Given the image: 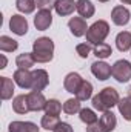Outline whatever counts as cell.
Returning a JSON list of instances; mask_svg holds the SVG:
<instances>
[{
  "mask_svg": "<svg viewBox=\"0 0 131 132\" xmlns=\"http://www.w3.org/2000/svg\"><path fill=\"white\" fill-rule=\"evenodd\" d=\"M53 132H74V129L71 128V125H69V123L60 121V123H59V126H57Z\"/></svg>",
  "mask_w": 131,
  "mask_h": 132,
  "instance_id": "obj_33",
  "label": "cell"
},
{
  "mask_svg": "<svg viewBox=\"0 0 131 132\" xmlns=\"http://www.w3.org/2000/svg\"><path fill=\"white\" fill-rule=\"evenodd\" d=\"M76 11L79 12L80 17L90 19V17L94 15L96 8H94V5H93L90 0H77V2H76Z\"/></svg>",
  "mask_w": 131,
  "mask_h": 132,
  "instance_id": "obj_14",
  "label": "cell"
},
{
  "mask_svg": "<svg viewBox=\"0 0 131 132\" xmlns=\"http://www.w3.org/2000/svg\"><path fill=\"white\" fill-rule=\"evenodd\" d=\"M80 100L79 98H68L63 103V112L68 115H74L77 112H80Z\"/></svg>",
  "mask_w": 131,
  "mask_h": 132,
  "instance_id": "obj_28",
  "label": "cell"
},
{
  "mask_svg": "<svg viewBox=\"0 0 131 132\" xmlns=\"http://www.w3.org/2000/svg\"><path fill=\"white\" fill-rule=\"evenodd\" d=\"M119 92L108 86V88H103L97 95L93 97V108L99 111V112H105V111H110L111 108H114L117 103H119Z\"/></svg>",
  "mask_w": 131,
  "mask_h": 132,
  "instance_id": "obj_1",
  "label": "cell"
},
{
  "mask_svg": "<svg viewBox=\"0 0 131 132\" xmlns=\"http://www.w3.org/2000/svg\"><path fill=\"white\" fill-rule=\"evenodd\" d=\"M130 19H131V12L122 5H117L113 8L111 11V20L114 25L117 26H125L130 23Z\"/></svg>",
  "mask_w": 131,
  "mask_h": 132,
  "instance_id": "obj_5",
  "label": "cell"
},
{
  "mask_svg": "<svg viewBox=\"0 0 131 132\" xmlns=\"http://www.w3.org/2000/svg\"><path fill=\"white\" fill-rule=\"evenodd\" d=\"M12 109L17 114H28L31 111L30 109V103H28V95L20 94V95L14 97V100H12Z\"/></svg>",
  "mask_w": 131,
  "mask_h": 132,
  "instance_id": "obj_16",
  "label": "cell"
},
{
  "mask_svg": "<svg viewBox=\"0 0 131 132\" xmlns=\"http://www.w3.org/2000/svg\"><path fill=\"white\" fill-rule=\"evenodd\" d=\"M53 23V14L49 9H39V12L34 17V26L37 31H46Z\"/></svg>",
  "mask_w": 131,
  "mask_h": 132,
  "instance_id": "obj_8",
  "label": "cell"
},
{
  "mask_svg": "<svg viewBox=\"0 0 131 132\" xmlns=\"http://www.w3.org/2000/svg\"><path fill=\"white\" fill-rule=\"evenodd\" d=\"M99 2H100V3H106L108 0H99Z\"/></svg>",
  "mask_w": 131,
  "mask_h": 132,
  "instance_id": "obj_38",
  "label": "cell"
},
{
  "mask_svg": "<svg viewBox=\"0 0 131 132\" xmlns=\"http://www.w3.org/2000/svg\"><path fill=\"white\" fill-rule=\"evenodd\" d=\"M9 29L16 35H25L28 32V20L20 14H14L9 19Z\"/></svg>",
  "mask_w": 131,
  "mask_h": 132,
  "instance_id": "obj_9",
  "label": "cell"
},
{
  "mask_svg": "<svg viewBox=\"0 0 131 132\" xmlns=\"http://www.w3.org/2000/svg\"><path fill=\"white\" fill-rule=\"evenodd\" d=\"M128 97H130V98H131V86H130V88H128Z\"/></svg>",
  "mask_w": 131,
  "mask_h": 132,
  "instance_id": "obj_37",
  "label": "cell"
},
{
  "mask_svg": "<svg viewBox=\"0 0 131 132\" xmlns=\"http://www.w3.org/2000/svg\"><path fill=\"white\" fill-rule=\"evenodd\" d=\"M16 8L22 14H31L37 8V3L35 0H16Z\"/></svg>",
  "mask_w": 131,
  "mask_h": 132,
  "instance_id": "obj_23",
  "label": "cell"
},
{
  "mask_svg": "<svg viewBox=\"0 0 131 132\" xmlns=\"http://www.w3.org/2000/svg\"><path fill=\"white\" fill-rule=\"evenodd\" d=\"M19 48V43L14 40V38H11V37H8V35H2L0 37V49L3 51V52H12V51H16Z\"/></svg>",
  "mask_w": 131,
  "mask_h": 132,
  "instance_id": "obj_27",
  "label": "cell"
},
{
  "mask_svg": "<svg viewBox=\"0 0 131 132\" xmlns=\"http://www.w3.org/2000/svg\"><path fill=\"white\" fill-rule=\"evenodd\" d=\"M76 52L79 54V57H82V59H86L88 55H90V52H91V45L86 42V43H79L77 46H76Z\"/></svg>",
  "mask_w": 131,
  "mask_h": 132,
  "instance_id": "obj_31",
  "label": "cell"
},
{
  "mask_svg": "<svg viewBox=\"0 0 131 132\" xmlns=\"http://www.w3.org/2000/svg\"><path fill=\"white\" fill-rule=\"evenodd\" d=\"M63 111V106L60 104V101L56 98H49L46 103V108H45V114H49V115H59L60 112Z\"/></svg>",
  "mask_w": 131,
  "mask_h": 132,
  "instance_id": "obj_30",
  "label": "cell"
},
{
  "mask_svg": "<svg viewBox=\"0 0 131 132\" xmlns=\"http://www.w3.org/2000/svg\"><path fill=\"white\" fill-rule=\"evenodd\" d=\"M6 65H8V60H6V57L2 54V66H0V68H2V69H5V68H6Z\"/></svg>",
  "mask_w": 131,
  "mask_h": 132,
  "instance_id": "obj_35",
  "label": "cell"
},
{
  "mask_svg": "<svg viewBox=\"0 0 131 132\" xmlns=\"http://www.w3.org/2000/svg\"><path fill=\"white\" fill-rule=\"evenodd\" d=\"M116 46L120 52H127L131 49V32L128 31H122L117 34L116 37Z\"/></svg>",
  "mask_w": 131,
  "mask_h": 132,
  "instance_id": "obj_19",
  "label": "cell"
},
{
  "mask_svg": "<svg viewBox=\"0 0 131 132\" xmlns=\"http://www.w3.org/2000/svg\"><path fill=\"white\" fill-rule=\"evenodd\" d=\"M111 71H113V66L108 65L106 62H103V60H97V62H94L93 65H91V72H93V75L100 80V81H103V80H108L110 77H111Z\"/></svg>",
  "mask_w": 131,
  "mask_h": 132,
  "instance_id": "obj_7",
  "label": "cell"
},
{
  "mask_svg": "<svg viewBox=\"0 0 131 132\" xmlns=\"http://www.w3.org/2000/svg\"><path fill=\"white\" fill-rule=\"evenodd\" d=\"M16 85L22 89H33V72L30 69H17L12 74Z\"/></svg>",
  "mask_w": 131,
  "mask_h": 132,
  "instance_id": "obj_6",
  "label": "cell"
},
{
  "mask_svg": "<svg viewBox=\"0 0 131 132\" xmlns=\"http://www.w3.org/2000/svg\"><path fill=\"white\" fill-rule=\"evenodd\" d=\"M49 83L48 72L45 69H35L33 71V91H43Z\"/></svg>",
  "mask_w": 131,
  "mask_h": 132,
  "instance_id": "obj_13",
  "label": "cell"
},
{
  "mask_svg": "<svg viewBox=\"0 0 131 132\" xmlns=\"http://www.w3.org/2000/svg\"><path fill=\"white\" fill-rule=\"evenodd\" d=\"M68 28H69V31L74 37H82L88 31L86 20L83 17H71L69 22H68Z\"/></svg>",
  "mask_w": 131,
  "mask_h": 132,
  "instance_id": "obj_12",
  "label": "cell"
},
{
  "mask_svg": "<svg viewBox=\"0 0 131 132\" xmlns=\"http://www.w3.org/2000/svg\"><path fill=\"white\" fill-rule=\"evenodd\" d=\"M8 132H39V128L33 121H12L8 126Z\"/></svg>",
  "mask_w": 131,
  "mask_h": 132,
  "instance_id": "obj_15",
  "label": "cell"
},
{
  "mask_svg": "<svg viewBox=\"0 0 131 132\" xmlns=\"http://www.w3.org/2000/svg\"><path fill=\"white\" fill-rule=\"evenodd\" d=\"M100 125L105 128V131L106 132H111L116 129V126H117V120H116V115L113 114V111L110 109V111H105L103 114H102V117H100Z\"/></svg>",
  "mask_w": 131,
  "mask_h": 132,
  "instance_id": "obj_18",
  "label": "cell"
},
{
  "mask_svg": "<svg viewBox=\"0 0 131 132\" xmlns=\"http://www.w3.org/2000/svg\"><path fill=\"white\" fill-rule=\"evenodd\" d=\"M117 108H119V112L122 114V117L127 121H131V98L130 97H125V98L119 100Z\"/></svg>",
  "mask_w": 131,
  "mask_h": 132,
  "instance_id": "obj_25",
  "label": "cell"
},
{
  "mask_svg": "<svg viewBox=\"0 0 131 132\" xmlns=\"http://www.w3.org/2000/svg\"><path fill=\"white\" fill-rule=\"evenodd\" d=\"M28 95V103H30V109L34 112H39V111H45L46 108V103L48 100L45 98V95L40 92V91H31Z\"/></svg>",
  "mask_w": 131,
  "mask_h": 132,
  "instance_id": "obj_10",
  "label": "cell"
},
{
  "mask_svg": "<svg viewBox=\"0 0 131 132\" xmlns=\"http://www.w3.org/2000/svg\"><path fill=\"white\" fill-rule=\"evenodd\" d=\"M113 54V48L108 45V43H99L94 46V55L97 57L99 60H105V59H108L110 55Z\"/></svg>",
  "mask_w": 131,
  "mask_h": 132,
  "instance_id": "obj_24",
  "label": "cell"
},
{
  "mask_svg": "<svg viewBox=\"0 0 131 132\" xmlns=\"http://www.w3.org/2000/svg\"><path fill=\"white\" fill-rule=\"evenodd\" d=\"M2 81V100H9L14 94V83L11 78L8 77H0Z\"/></svg>",
  "mask_w": 131,
  "mask_h": 132,
  "instance_id": "obj_21",
  "label": "cell"
},
{
  "mask_svg": "<svg viewBox=\"0 0 131 132\" xmlns=\"http://www.w3.org/2000/svg\"><path fill=\"white\" fill-rule=\"evenodd\" d=\"M108 34H110V25H108V22L97 20V22H94L88 28V31H86V42L90 45L96 46L99 43H103V40L108 37Z\"/></svg>",
  "mask_w": 131,
  "mask_h": 132,
  "instance_id": "obj_3",
  "label": "cell"
},
{
  "mask_svg": "<svg viewBox=\"0 0 131 132\" xmlns=\"http://www.w3.org/2000/svg\"><path fill=\"white\" fill-rule=\"evenodd\" d=\"M54 9H56V12H57L59 15H62V17L69 15V14H72L74 9H76V2H74V0H57Z\"/></svg>",
  "mask_w": 131,
  "mask_h": 132,
  "instance_id": "obj_17",
  "label": "cell"
},
{
  "mask_svg": "<svg viewBox=\"0 0 131 132\" xmlns=\"http://www.w3.org/2000/svg\"><path fill=\"white\" fill-rule=\"evenodd\" d=\"M33 55L37 63H48L54 57V42L49 37H39L33 43Z\"/></svg>",
  "mask_w": 131,
  "mask_h": 132,
  "instance_id": "obj_2",
  "label": "cell"
},
{
  "mask_svg": "<svg viewBox=\"0 0 131 132\" xmlns=\"http://www.w3.org/2000/svg\"><path fill=\"white\" fill-rule=\"evenodd\" d=\"M82 83H83V78L77 72H69L65 77V80H63V88L69 94H77V91L80 89Z\"/></svg>",
  "mask_w": 131,
  "mask_h": 132,
  "instance_id": "obj_11",
  "label": "cell"
},
{
  "mask_svg": "<svg viewBox=\"0 0 131 132\" xmlns=\"http://www.w3.org/2000/svg\"><path fill=\"white\" fill-rule=\"evenodd\" d=\"M122 3H125V5H131V0H120Z\"/></svg>",
  "mask_w": 131,
  "mask_h": 132,
  "instance_id": "obj_36",
  "label": "cell"
},
{
  "mask_svg": "<svg viewBox=\"0 0 131 132\" xmlns=\"http://www.w3.org/2000/svg\"><path fill=\"white\" fill-rule=\"evenodd\" d=\"M35 63V59H34L33 52H23V54H19L17 59H16V65L19 69H31Z\"/></svg>",
  "mask_w": 131,
  "mask_h": 132,
  "instance_id": "obj_20",
  "label": "cell"
},
{
  "mask_svg": "<svg viewBox=\"0 0 131 132\" xmlns=\"http://www.w3.org/2000/svg\"><path fill=\"white\" fill-rule=\"evenodd\" d=\"M86 132H106V131H105V128L100 125V121H96V123H93V125H90V126L86 128Z\"/></svg>",
  "mask_w": 131,
  "mask_h": 132,
  "instance_id": "obj_34",
  "label": "cell"
},
{
  "mask_svg": "<svg viewBox=\"0 0 131 132\" xmlns=\"http://www.w3.org/2000/svg\"><path fill=\"white\" fill-rule=\"evenodd\" d=\"M35 3H37V8L39 9H49L51 11L56 6L57 0H35Z\"/></svg>",
  "mask_w": 131,
  "mask_h": 132,
  "instance_id": "obj_32",
  "label": "cell"
},
{
  "mask_svg": "<svg viewBox=\"0 0 131 132\" xmlns=\"http://www.w3.org/2000/svg\"><path fill=\"white\" fill-rule=\"evenodd\" d=\"M79 117H80V120L86 125V126H90V125H93V123H96L99 121L97 115H96V112L93 111V109H88V108H85V109H80V112H79Z\"/></svg>",
  "mask_w": 131,
  "mask_h": 132,
  "instance_id": "obj_29",
  "label": "cell"
},
{
  "mask_svg": "<svg viewBox=\"0 0 131 132\" xmlns=\"http://www.w3.org/2000/svg\"><path fill=\"white\" fill-rule=\"evenodd\" d=\"M91 95H93V85H91L90 81L83 80L80 89H79L77 94H76V98H79L80 101H86L88 98H91Z\"/></svg>",
  "mask_w": 131,
  "mask_h": 132,
  "instance_id": "obj_26",
  "label": "cell"
},
{
  "mask_svg": "<svg viewBox=\"0 0 131 132\" xmlns=\"http://www.w3.org/2000/svg\"><path fill=\"white\" fill-rule=\"evenodd\" d=\"M111 75L114 80H117L119 83H127L131 78V63L128 60H117L113 65V71Z\"/></svg>",
  "mask_w": 131,
  "mask_h": 132,
  "instance_id": "obj_4",
  "label": "cell"
},
{
  "mask_svg": "<svg viewBox=\"0 0 131 132\" xmlns=\"http://www.w3.org/2000/svg\"><path fill=\"white\" fill-rule=\"evenodd\" d=\"M59 123H60V118H59V115H49V114H45L43 117H42V128L43 129H46V131H54L57 126H59Z\"/></svg>",
  "mask_w": 131,
  "mask_h": 132,
  "instance_id": "obj_22",
  "label": "cell"
}]
</instances>
